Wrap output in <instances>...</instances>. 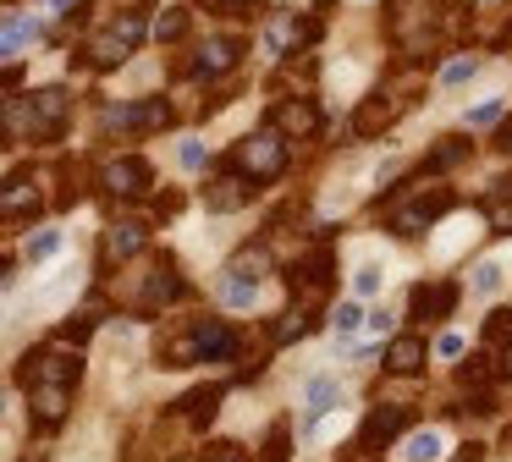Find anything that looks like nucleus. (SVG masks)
I'll list each match as a JSON object with an SVG mask.
<instances>
[{"label": "nucleus", "mask_w": 512, "mask_h": 462, "mask_svg": "<svg viewBox=\"0 0 512 462\" xmlns=\"http://www.w3.org/2000/svg\"><path fill=\"white\" fill-rule=\"evenodd\" d=\"M182 33H188V11H182V6H171L166 17L155 22V39H160V44H171V39H182Z\"/></svg>", "instance_id": "nucleus-33"}, {"label": "nucleus", "mask_w": 512, "mask_h": 462, "mask_svg": "<svg viewBox=\"0 0 512 462\" xmlns=\"http://www.w3.org/2000/svg\"><path fill=\"white\" fill-rule=\"evenodd\" d=\"M270 127L281 132V138H314L320 132V110H314V99H281L276 110H270Z\"/></svg>", "instance_id": "nucleus-12"}, {"label": "nucleus", "mask_w": 512, "mask_h": 462, "mask_svg": "<svg viewBox=\"0 0 512 462\" xmlns=\"http://www.w3.org/2000/svg\"><path fill=\"white\" fill-rule=\"evenodd\" d=\"M331 325H336V336H353V330L358 325H369V319H364V308H358V303H336V314H331Z\"/></svg>", "instance_id": "nucleus-32"}, {"label": "nucleus", "mask_w": 512, "mask_h": 462, "mask_svg": "<svg viewBox=\"0 0 512 462\" xmlns=\"http://www.w3.org/2000/svg\"><path fill=\"white\" fill-rule=\"evenodd\" d=\"M512 347V308H496L485 319V352H507Z\"/></svg>", "instance_id": "nucleus-27"}, {"label": "nucleus", "mask_w": 512, "mask_h": 462, "mask_svg": "<svg viewBox=\"0 0 512 462\" xmlns=\"http://www.w3.org/2000/svg\"><path fill=\"white\" fill-rule=\"evenodd\" d=\"M507 440H512V429H507Z\"/></svg>", "instance_id": "nucleus-47"}, {"label": "nucleus", "mask_w": 512, "mask_h": 462, "mask_svg": "<svg viewBox=\"0 0 512 462\" xmlns=\"http://www.w3.org/2000/svg\"><path fill=\"white\" fill-rule=\"evenodd\" d=\"M408 303H413V319H424V325H430V319H446L457 308V281H419Z\"/></svg>", "instance_id": "nucleus-14"}, {"label": "nucleus", "mask_w": 512, "mask_h": 462, "mask_svg": "<svg viewBox=\"0 0 512 462\" xmlns=\"http://www.w3.org/2000/svg\"><path fill=\"white\" fill-rule=\"evenodd\" d=\"M485 215H490V226H496V231H512V198H490Z\"/></svg>", "instance_id": "nucleus-37"}, {"label": "nucleus", "mask_w": 512, "mask_h": 462, "mask_svg": "<svg viewBox=\"0 0 512 462\" xmlns=\"http://www.w3.org/2000/svg\"><path fill=\"white\" fill-rule=\"evenodd\" d=\"M193 330H199V358L204 363H226L237 352V336L221 325V319H204V325H193Z\"/></svg>", "instance_id": "nucleus-20"}, {"label": "nucleus", "mask_w": 512, "mask_h": 462, "mask_svg": "<svg viewBox=\"0 0 512 462\" xmlns=\"http://www.w3.org/2000/svg\"><path fill=\"white\" fill-rule=\"evenodd\" d=\"M501 110H507V99H485V105H479L474 116H468V127H485V121H496Z\"/></svg>", "instance_id": "nucleus-39"}, {"label": "nucleus", "mask_w": 512, "mask_h": 462, "mask_svg": "<svg viewBox=\"0 0 512 462\" xmlns=\"http://www.w3.org/2000/svg\"><path fill=\"white\" fill-rule=\"evenodd\" d=\"M270 50L276 55H298V50H309L314 39H320V22L314 17H292V11H281V17H270Z\"/></svg>", "instance_id": "nucleus-11"}, {"label": "nucleus", "mask_w": 512, "mask_h": 462, "mask_svg": "<svg viewBox=\"0 0 512 462\" xmlns=\"http://www.w3.org/2000/svg\"><path fill=\"white\" fill-rule=\"evenodd\" d=\"M446 209H452V193H446V187H430V193H419L408 209H391V231H397V237H419V231H430Z\"/></svg>", "instance_id": "nucleus-8"}, {"label": "nucleus", "mask_w": 512, "mask_h": 462, "mask_svg": "<svg viewBox=\"0 0 512 462\" xmlns=\"http://www.w3.org/2000/svg\"><path fill=\"white\" fill-rule=\"evenodd\" d=\"M265 462H287V424L270 429V440H265Z\"/></svg>", "instance_id": "nucleus-38"}, {"label": "nucleus", "mask_w": 512, "mask_h": 462, "mask_svg": "<svg viewBox=\"0 0 512 462\" xmlns=\"http://www.w3.org/2000/svg\"><path fill=\"white\" fill-rule=\"evenodd\" d=\"M215 402H221V385H204V391L182 396V418H188V424H210V418H215Z\"/></svg>", "instance_id": "nucleus-25"}, {"label": "nucleus", "mask_w": 512, "mask_h": 462, "mask_svg": "<svg viewBox=\"0 0 512 462\" xmlns=\"http://www.w3.org/2000/svg\"><path fill=\"white\" fill-rule=\"evenodd\" d=\"M56 248H61V231H39V237L28 242V264H45Z\"/></svg>", "instance_id": "nucleus-34"}, {"label": "nucleus", "mask_w": 512, "mask_h": 462, "mask_svg": "<svg viewBox=\"0 0 512 462\" xmlns=\"http://www.w3.org/2000/svg\"><path fill=\"white\" fill-rule=\"evenodd\" d=\"M452 462H485V446H474V440H468V446L463 451H457V457Z\"/></svg>", "instance_id": "nucleus-43"}, {"label": "nucleus", "mask_w": 512, "mask_h": 462, "mask_svg": "<svg viewBox=\"0 0 512 462\" xmlns=\"http://www.w3.org/2000/svg\"><path fill=\"white\" fill-rule=\"evenodd\" d=\"M105 127L111 132H160V127H171V105L166 99H127V105L105 110Z\"/></svg>", "instance_id": "nucleus-7"}, {"label": "nucleus", "mask_w": 512, "mask_h": 462, "mask_svg": "<svg viewBox=\"0 0 512 462\" xmlns=\"http://www.w3.org/2000/svg\"><path fill=\"white\" fill-rule=\"evenodd\" d=\"M496 143H501V149H512V121L501 127V138H496Z\"/></svg>", "instance_id": "nucleus-44"}, {"label": "nucleus", "mask_w": 512, "mask_h": 462, "mask_svg": "<svg viewBox=\"0 0 512 462\" xmlns=\"http://www.w3.org/2000/svg\"><path fill=\"white\" fill-rule=\"evenodd\" d=\"M177 160L188 165V171H199V165L210 160V154H204V143H182V149H177Z\"/></svg>", "instance_id": "nucleus-40"}, {"label": "nucleus", "mask_w": 512, "mask_h": 462, "mask_svg": "<svg viewBox=\"0 0 512 462\" xmlns=\"http://www.w3.org/2000/svg\"><path fill=\"white\" fill-rule=\"evenodd\" d=\"M67 402H72V385H28V407H34V424L56 429L67 418Z\"/></svg>", "instance_id": "nucleus-15"}, {"label": "nucleus", "mask_w": 512, "mask_h": 462, "mask_svg": "<svg viewBox=\"0 0 512 462\" xmlns=\"http://www.w3.org/2000/svg\"><path fill=\"white\" fill-rule=\"evenodd\" d=\"M237 55H243V44H237V39H210V44L199 50V77H221V72H232Z\"/></svg>", "instance_id": "nucleus-22"}, {"label": "nucleus", "mask_w": 512, "mask_h": 462, "mask_svg": "<svg viewBox=\"0 0 512 462\" xmlns=\"http://www.w3.org/2000/svg\"><path fill=\"white\" fill-rule=\"evenodd\" d=\"M50 6H56V11H61V6H72V0H50Z\"/></svg>", "instance_id": "nucleus-45"}, {"label": "nucleus", "mask_w": 512, "mask_h": 462, "mask_svg": "<svg viewBox=\"0 0 512 462\" xmlns=\"http://www.w3.org/2000/svg\"><path fill=\"white\" fill-rule=\"evenodd\" d=\"M474 72H479V61H474V55H463V61H452V66L441 72V83H446V88H457V83H468Z\"/></svg>", "instance_id": "nucleus-35"}, {"label": "nucleus", "mask_w": 512, "mask_h": 462, "mask_svg": "<svg viewBox=\"0 0 512 462\" xmlns=\"http://www.w3.org/2000/svg\"><path fill=\"white\" fill-rule=\"evenodd\" d=\"M309 330H314V314H309V308H298V314L276 319V330H270V341H276V347H287V341L309 336Z\"/></svg>", "instance_id": "nucleus-28"}, {"label": "nucleus", "mask_w": 512, "mask_h": 462, "mask_svg": "<svg viewBox=\"0 0 512 462\" xmlns=\"http://www.w3.org/2000/svg\"><path fill=\"white\" fill-rule=\"evenodd\" d=\"M221 6H243V0H221Z\"/></svg>", "instance_id": "nucleus-46"}, {"label": "nucleus", "mask_w": 512, "mask_h": 462, "mask_svg": "<svg viewBox=\"0 0 512 462\" xmlns=\"http://www.w3.org/2000/svg\"><path fill=\"white\" fill-rule=\"evenodd\" d=\"M496 286H501V264L485 259V264L474 270V292H496Z\"/></svg>", "instance_id": "nucleus-36"}, {"label": "nucleus", "mask_w": 512, "mask_h": 462, "mask_svg": "<svg viewBox=\"0 0 512 462\" xmlns=\"http://www.w3.org/2000/svg\"><path fill=\"white\" fill-rule=\"evenodd\" d=\"M177 297H182V275H177V259H171V253H160L155 275H149V281H144V297H138V314H155V308L177 303Z\"/></svg>", "instance_id": "nucleus-13"}, {"label": "nucleus", "mask_w": 512, "mask_h": 462, "mask_svg": "<svg viewBox=\"0 0 512 462\" xmlns=\"http://www.w3.org/2000/svg\"><path fill=\"white\" fill-rule=\"evenodd\" d=\"M402 457H408V462H435V457H441V429H419V435H408Z\"/></svg>", "instance_id": "nucleus-29"}, {"label": "nucleus", "mask_w": 512, "mask_h": 462, "mask_svg": "<svg viewBox=\"0 0 512 462\" xmlns=\"http://www.w3.org/2000/svg\"><path fill=\"white\" fill-rule=\"evenodd\" d=\"M17 380L23 385H78L83 380V363L78 352H67V341L56 347H34L23 363H17Z\"/></svg>", "instance_id": "nucleus-3"}, {"label": "nucleus", "mask_w": 512, "mask_h": 462, "mask_svg": "<svg viewBox=\"0 0 512 462\" xmlns=\"http://www.w3.org/2000/svg\"><path fill=\"white\" fill-rule=\"evenodd\" d=\"M23 209L34 215V209H39V198L28 193V182H23V176H12V182H6V220H17Z\"/></svg>", "instance_id": "nucleus-30"}, {"label": "nucleus", "mask_w": 512, "mask_h": 462, "mask_svg": "<svg viewBox=\"0 0 512 462\" xmlns=\"http://www.w3.org/2000/svg\"><path fill=\"white\" fill-rule=\"evenodd\" d=\"M204 462H243V457H237V446H226V440H215V446H204Z\"/></svg>", "instance_id": "nucleus-41"}, {"label": "nucleus", "mask_w": 512, "mask_h": 462, "mask_svg": "<svg viewBox=\"0 0 512 462\" xmlns=\"http://www.w3.org/2000/svg\"><path fill=\"white\" fill-rule=\"evenodd\" d=\"M144 248H149V231L138 226V220H122V226L105 231V259L111 264H127L133 253H144Z\"/></svg>", "instance_id": "nucleus-18"}, {"label": "nucleus", "mask_w": 512, "mask_h": 462, "mask_svg": "<svg viewBox=\"0 0 512 462\" xmlns=\"http://www.w3.org/2000/svg\"><path fill=\"white\" fill-rule=\"evenodd\" d=\"M39 39V22L34 17H6V61L17 66V55H23V44Z\"/></svg>", "instance_id": "nucleus-26"}, {"label": "nucleus", "mask_w": 512, "mask_h": 462, "mask_svg": "<svg viewBox=\"0 0 512 462\" xmlns=\"http://www.w3.org/2000/svg\"><path fill=\"white\" fill-rule=\"evenodd\" d=\"M100 187L111 198H144L149 187H155V171H149V160H138V154H122V160H111L100 171Z\"/></svg>", "instance_id": "nucleus-9"}, {"label": "nucleus", "mask_w": 512, "mask_h": 462, "mask_svg": "<svg viewBox=\"0 0 512 462\" xmlns=\"http://www.w3.org/2000/svg\"><path fill=\"white\" fill-rule=\"evenodd\" d=\"M265 270H270V253L265 248H243L232 264L221 270V297L232 308H248L259 297V281H265Z\"/></svg>", "instance_id": "nucleus-5"}, {"label": "nucleus", "mask_w": 512, "mask_h": 462, "mask_svg": "<svg viewBox=\"0 0 512 462\" xmlns=\"http://www.w3.org/2000/svg\"><path fill=\"white\" fill-rule=\"evenodd\" d=\"M435 352H441V358H463V341H457V336H441V341H435Z\"/></svg>", "instance_id": "nucleus-42"}, {"label": "nucleus", "mask_w": 512, "mask_h": 462, "mask_svg": "<svg viewBox=\"0 0 512 462\" xmlns=\"http://www.w3.org/2000/svg\"><path fill=\"white\" fill-rule=\"evenodd\" d=\"M248 193H254V182L237 176V171H226V176H215V182L204 187V204L210 209H237V204H248Z\"/></svg>", "instance_id": "nucleus-19"}, {"label": "nucleus", "mask_w": 512, "mask_h": 462, "mask_svg": "<svg viewBox=\"0 0 512 462\" xmlns=\"http://www.w3.org/2000/svg\"><path fill=\"white\" fill-rule=\"evenodd\" d=\"M386 369L391 374H419L424 369V341L419 336H397L386 347Z\"/></svg>", "instance_id": "nucleus-23"}, {"label": "nucleus", "mask_w": 512, "mask_h": 462, "mask_svg": "<svg viewBox=\"0 0 512 462\" xmlns=\"http://www.w3.org/2000/svg\"><path fill=\"white\" fill-rule=\"evenodd\" d=\"M408 424H413V413H408V407L380 402L375 413L364 418V429H358V451H380V446H391V440H397Z\"/></svg>", "instance_id": "nucleus-10"}, {"label": "nucleus", "mask_w": 512, "mask_h": 462, "mask_svg": "<svg viewBox=\"0 0 512 462\" xmlns=\"http://www.w3.org/2000/svg\"><path fill=\"white\" fill-rule=\"evenodd\" d=\"M336 407H342V385H336L331 374L309 380V391H303V429H314L325 413H336Z\"/></svg>", "instance_id": "nucleus-16"}, {"label": "nucleus", "mask_w": 512, "mask_h": 462, "mask_svg": "<svg viewBox=\"0 0 512 462\" xmlns=\"http://www.w3.org/2000/svg\"><path fill=\"white\" fill-rule=\"evenodd\" d=\"M67 116H72V94L67 88H39V94H28V132L34 138H61V127H67Z\"/></svg>", "instance_id": "nucleus-6"}, {"label": "nucleus", "mask_w": 512, "mask_h": 462, "mask_svg": "<svg viewBox=\"0 0 512 462\" xmlns=\"http://www.w3.org/2000/svg\"><path fill=\"white\" fill-rule=\"evenodd\" d=\"M232 171L248 176L254 187H259V182H276V176L287 171V138H281V132L265 121V127L248 132V138L232 149Z\"/></svg>", "instance_id": "nucleus-1"}, {"label": "nucleus", "mask_w": 512, "mask_h": 462, "mask_svg": "<svg viewBox=\"0 0 512 462\" xmlns=\"http://www.w3.org/2000/svg\"><path fill=\"white\" fill-rule=\"evenodd\" d=\"M391 121H397V105H391L386 94H375V99H364V105H358L353 132H358V138H375V132H386Z\"/></svg>", "instance_id": "nucleus-21"}, {"label": "nucleus", "mask_w": 512, "mask_h": 462, "mask_svg": "<svg viewBox=\"0 0 512 462\" xmlns=\"http://www.w3.org/2000/svg\"><path fill=\"white\" fill-rule=\"evenodd\" d=\"M331 281H336V248H331V242H320V248L303 253V259L287 270V286L298 292V303L309 308V314L320 308V297L331 292Z\"/></svg>", "instance_id": "nucleus-2"}, {"label": "nucleus", "mask_w": 512, "mask_h": 462, "mask_svg": "<svg viewBox=\"0 0 512 462\" xmlns=\"http://www.w3.org/2000/svg\"><path fill=\"white\" fill-rule=\"evenodd\" d=\"M457 380H463L468 391H496V385L507 380V363H501V352H474Z\"/></svg>", "instance_id": "nucleus-17"}, {"label": "nucleus", "mask_w": 512, "mask_h": 462, "mask_svg": "<svg viewBox=\"0 0 512 462\" xmlns=\"http://www.w3.org/2000/svg\"><path fill=\"white\" fill-rule=\"evenodd\" d=\"M457 160H468V138H441L430 154H424L419 171H424V176H435V171H452Z\"/></svg>", "instance_id": "nucleus-24"}, {"label": "nucleus", "mask_w": 512, "mask_h": 462, "mask_svg": "<svg viewBox=\"0 0 512 462\" xmlns=\"http://www.w3.org/2000/svg\"><path fill=\"white\" fill-rule=\"evenodd\" d=\"M144 17H138V11H122V17H116V28H105L100 39L89 44V66L94 72H111V66H122L127 55L138 50V44H144Z\"/></svg>", "instance_id": "nucleus-4"}, {"label": "nucleus", "mask_w": 512, "mask_h": 462, "mask_svg": "<svg viewBox=\"0 0 512 462\" xmlns=\"http://www.w3.org/2000/svg\"><path fill=\"white\" fill-rule=\"evenodd\" d=\"M380 286H386V270H380L375 259H369V264H358V275H353V292H358V297H375Z\"/></svg>", "instance_id": "nucleus-31"}]
</instances>
